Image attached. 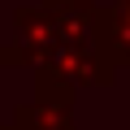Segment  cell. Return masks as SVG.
Returning <instances> with one entry per match:
<instances>
[{"label": "cell", "mask_w": 130, "mask_h": 130, "mask_svg": "<svg viewBox=\"0 0 130 130\" xmlns=\"http://www.w3.org/2000/svg\"><path fill=\"white\" fill-rule=\"evenodd\" d=\"M0 130H78L74 126V87L35 70V100L22 104L9 121H0Z\"/></svg>", "instance_id": "cell-1"}, {"label": "cell", "mask_w": 130, "mask_h": 130, "mask_svg": "<svg viewBox=\"0 0 130 130\" xmlns=\"http://www.w3.org/2000/svg\"><path fill=\"white\" fill-rule=\"evenodd\" d=\"M61 43V9L56 5H18L13 9V48H18V65L39 70L52 56V48Z\"/></svg>", "instance_id": "cell-2"}, {"label": "cell", "mask_w": 130, "mask_h": 130, "mask_svg": "<svg viewBox=\"0 0 130 130\" xmlns=\"http://www.w3.org/2000/svg\"><path fill=\"white\" fill-rule=\"evenodd\" d=\"M95 48L113 70L130 65V0H113V5H95Z\"/></svg>", "instance_id": "cell-3"}]
</instances>
